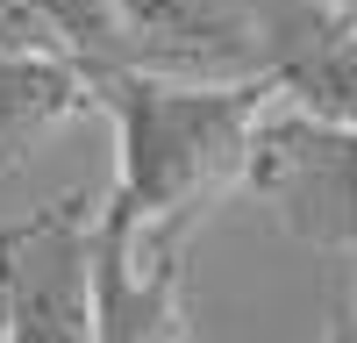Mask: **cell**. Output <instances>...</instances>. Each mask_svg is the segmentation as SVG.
Segmentation results:
<instances>
[{
    "label": "cell",
    "mask_w": 357,
    "mask_h": 343,
    "mask_svg": "<svg viewBox=\"0 0 357 343\" xmlns=\"http://www.w3.org/2000/svg\"><path fill=\"white\" fill-rule=\"evenodd\" d=\"M29 8L57 29L65 57H79L86 72L107 65V43H114V0H29Z\"/></svg>",
    "instance_id": "ba28073f"
},
{
    "label": "cell",
    "mask_w": 357,
    "mask_h": 343,
    "mask_svg": "<svg viewBox=\"0 0 357 343\" xmlns=\"http://www.w3.org/2000/svg\"><path fill=\"white\" fill-rule=\"evenodd\" d=\"M279 107L357 129V22L343 0H264V65Z\"/></svg>",
    "instance_id": "5b68a950"
},
{
    "label": "cell",
    "mask_w": 357,
    "mask_h": 343,
    "mask_svg": "<svg viewBox=\"0 0 357 343\" xmlns=\"http://www.w3.org/2000/svg\"><path fill=\"white\" fill-rule=\"evenodd\" d=\"M93 107L114 122V186L100 200V236H193L222 193L243 186L264 79H172V72H93Z\"/></svg>",
    "instance_id": "6da1fadb"
},
{
    "label": "cell",
    "mask_w": 357,
    "mask_h": 343,
    "mask_svg": "<svg viewBox=\"0 0 357 343\" xmlns=\"http://www.w3.org/2000/svg\"><path fill=\"white\" fill-rule=\"evenodd\" d=\"M107 65L172 72V79H257L264 0H114Z\"/></svg>",
    "instance_id": "277c9868"
},
{
    "label": "cell",
    "mask_w": 357,
    "mask_h": 343,
    "mask_svg": "<svg viewBox=\"0 0 357 343\" xmlns=\"http://www.w3.org/2000/svg\"><path fill=\"white\" fill-rule=\"evenodd\" d=\"M350 307H357V300H350Z\"/></svg>",
    "instance_id": "8fae6325"
},
{
    "label": "cell",
    "mask_w": 357,
    "mask_h": 343,
    "mask_svg": "<svg viewBox=\"0 0 357 343\" xmlns=\"http://www.w3.org/2000/svg\"><path fill=\"white\" fill-rule=\"evenodd\" d=\"M100 208L86 193L0 222V343H100Z\"/></svg>",
    "instance_id": "7a4b0ae2"
},
{
    "label": "cell",
    "mask_w": 357,
    "mask_h": 343,
    "mask_svg": "<svg viewBox=\"0 0 357 343\" xmlns=\"http://www.w3.org/2000/svg\"><path fill=\"white\" fill-rule=\"evenodd\" d=\"M243 186L272 208L286 236L357 257V129L314 122L301 107H264L250 136Z\"/></svg>",
    "instance_id": "3957f363"
},
{
    "label": "cell",
    "mask_w": 357,
    "mask_h": 343,
    "mask_svg": "<svg viewBox=\"0 0 357 343\" xmlns=\"http://www.w3.org/2000/svg\"><path fill=\"white\" fill-rule=\"evenodd\" d=\"M343 8H350V22H357V0H343Z\"/></svg>",
    "instance_id": "30bf717a"
},
{
    "label": "cell",
    "mask_w": 357,
    "mask_h": 343,
    "mask_svg": "<svg viewBox=\"0 0 357 343\" xmlns=\"http://www.w3.org/2000/svg\"><path fill=\"white\" fill-rule=\"evenodd\" d=\"M321 343H357V307H343L336 322H329V336H321Z\"/></svg>",
    "instance_id": "9c48e42d"
},
{
    "label": "cell",
    "mask_w": 357,
    "mask_h": 343,
    "mask_svg": "<svg viewBox=\"0 0 357 343\" xmlns=\"http://www.w3.org/2000/svg\"><path fill=\"white\" fill-rule=\"evenodd\" d=\"M93 107V72L65 50H0V172Z\"/></svg>",
    "instance_id": "52a82bcc"
},
{
    "label": "cell",
    "mask_w": 357,
    "mask_h": 343,
    "mask_svg": "<svg viewBox=\"0 0 357 343\" xmlns=\"http://www.w3.org/2000/svg\"><path fill=\"white\" fill-rule=\"evenodd\" d=\"M100 343H186V236L93 243Z\"/></svg>",
    "instance_id": "8992f818"
}]
</instances>
